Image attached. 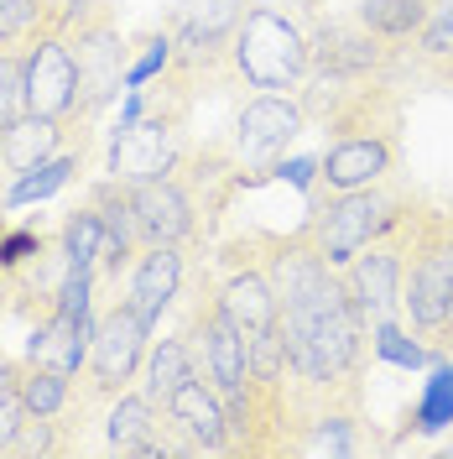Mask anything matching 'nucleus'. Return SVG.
Masks as SVG:
<instances>
[{"mask_svg":"<svg viewBox=\"0 0 453 459\" xmlns=\"http://www.w3.org/2000/svg\"><path fill=\"white\" fill-rule=\"evenodd\" d=\"M438 340H453V314H449V324H443V329H438Z\"/></svg>","mask_w":453,"mask_h":459,"instance_id":"c9c22d12","label":"nucleus"},{"mask_svg":"<svg viewBox=\"0 0 453 459\" xmlns=\"http://www.w3.org/2000/svg\"><path fill=\"white\" fill-rule=\"evenodd\" d=\"M193 376V355H188V344L183 334L177 340H162L151 355H146V397L151 402H167L183 381Z\"/></svg>","mask_w":453,"mask_h":459,"instance_id":"393cba45","label":"nucleus"},{"mask_svg":"<svg viewBox=\"0 0 453 459\" xmlns=\"http://www.w3.org/2000/svg\"><path fill=\"white\" fill-rule=\"evenodd\" d=\"M391 168H397V136H339L318 157V183L329 194H349V188L386 183Z\"/></svg>","mask_w":453,"mask_h":459,"instance_id":"f8f14e48","label":"nucleus"},{"mask_svg":"<svg viewBox=\"0 0 453 459\" xmlns=\"http://www.w3.org/2000/svg\"><path fill=\"white\" fill-rule=\"evenodd\" d=\"M79 168H84V146H63V152H53L47 162H37V168H27L21 178H11V188H5V204L11 209H21V204H42L53 199L57 188H68L73 178H79Z\"/></svg>","mask_w":453,"mask_h":459,"instance_id":"aec40b11","label":"nucleus"},{"mask_svg":"<svg viewBox=\"0 0 453 459\" xmlns=\"http://www.w3.org/2000/svg\"><path fill=\"white\" fill-rule=\"evenodd\" d=\"M27 110L42 115V120H57V126H73L79 136H89L79 57H73L63 31H42L37 42H27Z\"/></svg>","mask_w":453,"mask_h":459,"instance_id":"423d86ee","label":"nucleus"},{"mask_svg":"<svg viewBox=\"0 0 453 459\" xmlns=\"http://www.w3.org/2000/svg\"><path fill=\"white\" fill-rule=\"evenodd\" d=\"M177 287H183V246H141V256L131 261V292H125V303L146 324H162V314L177 298Z\"/></svg>","mask_w":453,"mask_h":459,"instance_id":"2eb2a0df","label":"nucleus"},{"mask_svg":"<svg viewBox=\"0 0 453 459\" xmlns=\"http://www.w3.org/2000/svg\"><path fill=\"white\" fill-rule=\"evenodd\" d=\"M312 42V74H334V79H370L380 68H391V42L380 31H370L360 16L349 22H318Z\"/></svg>","mask_w":453,"mask_h":459,"instance_id":"6e6552de","label":"nucleus"},{"mask_svg":"<svg viewBox=\"0 0 453 459\" xmlns=\"http://www.w3.org/2000/svg\"><path fill=\"white\" fill-rule=\"evenodd\" d=\"M131 194H136V240L141 246H183L199 235V204L177 183V172L131 183Z\"/></svg>","mask_w":453,"mask_h":459,"instance_id":"9d476101","label":"nucleus"},{"mask_svg":"<svg viewBox=\"0 0 453 459\" xmlns=\"http://www.w3.org/2000/svg\"><path fill=\"white\" fill-rule=\"evenodd\" d=\"M432 5H438V0H365V5H360V22H365L370 31H380L386 42H406V37H417V31L427 27Z\"/></svg>","mask_w":453,"mask_h":459,"instance_id":"5701e85b","label":"nucleus"},{"mask_svg":"<svg viewBox=\"0 0 453 459\" xmlns=\"http://www.w3.org/2000/svg\"><path fill=\"white\" fill-rule=\"evenodd\" d=\"M172 31H151V37H141V53H136V63H125V89H141L151 84L162 68L172 63Z\"/></svg>","mask_w":453,"mask_h":459,"instance_id":"473e14b6","label":"nucleus"},{"mask_svg":"<svg viewBox=\"0 0 453 459\" xmlns=\"http://www.w3.org/2000/svg\"><path fill=\"white\" fill-rule=\"evenodd\" d=\"M406 209H412L406 199H397V194L380 188V183H370V188H349V194H339V199H329V204H312L308 225L297 230V235L312 240L334 266H349L370 240L391 235Z\"/></svg>","mask_w":453,"mask_h":459,"instance_id":"20e7f679","label":"nucleus"},{"mask_svg":"<svg viewBox=\"0 0 453 459\" xmlns=\"http://www.w3.org/2000/svg\"><path fill=\"white\" fill-rule=\"evenodd\" d=\"M63 429H68V423L42 418V412H27V423L16 429V438H11V449H5V455H57V449H68Z\"/></svg>","mask_w":453,"mask_h":459,"instance_id":"2f4dec72","label":"nucleus"},{"mask_svg":"<svg viewBox=\"0 0 453 459\" xmlns=\"http://www.w3.org/2000/svg\"><path fill=\"white\" fill-rule=\"evenodd\" d=\"M344 282H349V298L360 303L365 324L397 318V303H401V246L391 240V235L370 240L365 251L344 266Z\"/></svg>","mask_w":453,"mask_h":459,"instance_id":"9b49d317","label":"nucleus"},{"mask_svg":"<svg viewBox=\"0 0 453 459\" xmlns=\"http://www.w3.org/2000/svg\"><path fill=\"white\" fill-rule=\"evenodd\" d=\"M57 246H63L68 272H89V277L99 282L105 230H99V220H94V209H89V204H79V209H68V214H63V225H57Z\"/></svg>","mask_w":453,"mask_h":459,"instance_id":"412c9836","label":"nucleus"},{"mask_svg":"<svg viewBox=\"0 0 453 459\" xmlns=\"http://www.w3.org/2000/svg\"><path fill=\"white\" fill-rule=\"evenodd\" d=\"M105 433H110V449H120V455H146V459L167 455L157 402L146 397V392H120V397L110 402V423H105Z\"/></svg>","mask_w":453,"mask_h":459,"instance_id":"a211bd4d","label":"nucleus"},{"mask_svg":"<svg viewBox=\"0 0 453 459\" xmlns=\"http://www.w3.org/2000/svg\"><path fill=\"white\" fill-rule=\"evenodd\" d=\"M375 355L391 360V366H401V371H423V366L438 360L427 344H417L406 329H401L397 318H380V324H375Z\"/></svg>","mask_w":453,"mask_h":459,"instance_id":"bb28decb","label":"nucleus"},{"mask_svg":"<svg viewBox=\"0 0 453 459\" xmlns=\"http://www.w3.org/2000/svg\"><path fill=\"white\" fill-rule=\"evenodd\" d=\"M63 136H73V142H84L89 136H79L73 126H57V120H42V115H16L5 131H0V168L11 172V178H21L27 168H37V162H47L53 152H63Z\"/></svg>","mask_w":453,"mask_h":459,"instance_id":"f3484780","label":"nucleus"},{"mask_svg":"<svg viewBox=\"0 0 453 459\" xmlns=\"http://www.w3.org/2000/svg\"><path fill=\"white\" fill-rule=\"evenodd\" d=\"M229 63L245 84L277 94V89H297L312 74V42L286 11L251 5L240 31L229 37Z\"/></svg>","mask_w":453,"mask_h":459,"instance_id":"7ed1b4c3","label":"nucleus"},{"mask_svg":"<svg viewBox=\"0 0 453 459\" xmlns=\"http://www.w3.org/2000/svg\"><path fill=\"white\" fill-rule=\"evenodd\" d=\"M271 172H277L282 183H292V188H303V194H308L312 178H318V157H292V162H277Z\"/></svg>","mask_w":453,"mask_h":459,"instance_id":"f704fd0d","label":"nucleus"},{"mask_svg":"<svg viewBox=\"0 0 453 459\" xmlns=\"http://www.w3.org/2000/svg\"><path fill=\"white\" fill-rule=\"evenodd\" d=\"M303 126H308V115L297 100H286V94H261L251 100L240 120H235V157L245 162V168H266V162H277L286 146L303 136Z\"/></svg>","mask_w":453,"mask_h":459,"instance_id":"1a4fd4ad","label":"nucleus"},{"mask_svg":"<svg viewBox=\"0 0 453 459\" xmlns=\"http://www.w3.org/2000/svg\"><path fill=\"white\" fill-rule=\"evenodd\" d=\"M219 308H225L245 334H255V329H266L271 318L282 314V298H277V287L266 277V266H235L229 282L219 287Z\"/></svg>","mask_w":453,"mask_h":459,"instance_id":"6ab92c4d","label":"nucleus"},{"mask_svg":"<svg viewBox=\"0 0 453 459\" xmlns=\"http://www.w3.org/2000/svg\"><path fill=\"white\" fill-rule=\"evenodd\" d=\"M286 329H282V314L271 318L266 329L251 334V376L255 381H286Z\"/></svg>","mask_w":453,"mask_h":459,"instance_id":"cd10ccee","label":"nucleus"},{"mask_svg":"<svg viewBox=\"0 0 453 459\" xmlns=\"http://www.w3.org/2000/svg\"><path fill=\"white\" fill-rule=\"evenodd\" d=\"M245 22V0H172V42L183 53H219Z\"/></svg>","mask_w":453,"mask_h":459,"instance_id":"4468645a","label":"nucleus"},{"mask_svg":"<svg viewBox=\"0 0 453 459\" xmlns=\"http://www.w3.org/2000/svg\"><path fill=\"white\" fill-rule=\"evenodd\" d=\"M0 172H5V168H0Z\"/></svg>","mask_w":453,"mask_h":459,"instance_id":"e433bc0d","label":"nucleus"},{"mask_svg":"<svg viewBox=\"0 0 453 459\" xmlns=\"http://www.w3.org/2000/svg\"><path fill=\"white\" fill-rule=\"evenodd\" d=\"M162 412H167L199 449H229V407H225L219 386H214L209 376H188V381L162 402Z\"/></svg>","mask_w":453,"mask_h":459,"instance_id":"ddd939ff","label":"nucleus"},{"mask_svg":"<svg viewBox=\"0 0 453 459\" xmlns=\"http://www.w3.org/2000/svg\"><path fill=\"white\" fill-rule=\"evenodd\" d=\"M89 340H94V318H73V314H63V308H53V314H42L31 324L27 360L53 366L63 376H79L89 360Z\"/></svg>","mask_w":453,"mask_h":459,"instance_id":"dca6fc26","label":"nucleus"},{"mask_svg":"<svg viewBox=\"0 0 453 459\" xmlns=\"http://www.w3.org/2000/svg\"><path fill=\"white\" fill-rule=\"evenodd\" d=\"M417 42H423V57L453 63V0H438V5H432V16H427V27L417 31Z\"/></svg>","mask_w":453,"mask_h":459,"instance_id":"72a5a7b5","label":"nucleus"},{"mask_svg":"<svg viewBox=\"0 0 453 459\" xmlns=\"http://www.w3.org/2000/svg\"><path fill=\"white\" fill-rule=\"evenodd\" d=\"M308 455H355V412H323L308 423V438L297 444Z\"/></svg>","mask_w":453,"mask_h":459,"instance_id":"c85d7f7f","label":"nucleus"},{"mask_svg":"<svg viewBox=\"0 0 453 459\" xmlns=\"http://www.w3.org/2000/svg\"><path fill=\"white\" fill-rule=\"evenodd\" d=\"M27 423V397H21V360H0V455L11 449L16 429Z\"/></svg>","mask_w":453,"mask_h":459,"instance_id":"c756f323","label":"nucleus"},{"mask_svg":"<svg viewBox=\"0 0 453 459\" xmlns=\"http://www.w3.org/2000/svg\"><path fill=\"white\" fill-rule=\"evenodd\" d=\"M391 240L401 246V303L423 334H438L453 314V214L406 209Z\"/></svg>","mask_w":453,"mask_h":459,"instance_id":"f03ea898","label":"nucleus"},{"mask_svg":"<svg viewBox=\"0 0 453 459\" xmlns=\"http://www.w3.org/2000/svg\"><path fill=\"white\" fill-rule=\"evenodd\" d=\"M183 162V126L141 115L131 126H120L110 142V178L120 183H146V178H167Z\"/></svg>","mask_w":453,"mask_h":459,"instance_id":"0eeeda50","label":"nucleus"},{"mask_svg":"<svg viewBox=\"0 0 453 459\" xmlns=\"http://www.w3.org/2000/svg\"><path fill=\"white\" fill-rule=\"evenodd\" d=\"M68 0H0V48H27L42 31H57Z\"/></svg>","mask_w":453,"mask_h":459,"instance_id":"4be33fe9","label":"nucleus"},{"mask_svg":"<svg viewBox=\"0 0 453 459\" xmlns=\"http://www.w3.org/2000/svg\"><path fill=\"white\" fill-rule=\"evenodd\" d=\"M453 423V360H438L427 376V392L417 402V429L423 433H443Z\"/></svg>","mask_w":453,"mask_h":459,"instance_id":"a878e982","label":"nucleus"},{"mask_svg":"<svg viewBox=\"0 0 453 459\" xmlns=\"http://www.w3.org/2000/svg\"><path fill=\"white\" fill-rule=\"evenodd\" d=\"M146 355H151V324H146L125 298L110 303V308H99L94 318V340H89V360L79 381H84V397L94 402H115L136 371L146 366Z\"/></svg>","mask_w":453,"mask_h":459,"instance_id":"39448f33","label":"nucleus"},{"mask_svg":"<svg viewBox=\"0 0 453 459\" xmlns=\"http://www.w3.org/2000/svg\"><path fill=\"white\" fill-rule=\"evenodd\" d=\"M282 329H286V366H292V376L303 386L334 392L339 381H349V376L360 371V355H365V314L349 298V282H344L339 272H329L308 298L286 303Z\"/></svg>","mask_w":453,"mask_h":459,"instance_id":"f257e3e1","label":"nucleus"},{"mask_svg":"<svg viewBox=\"0 0 453 459\" xmlns=\"http://www.w3.org/2000/svg\"><path fill=\"white\" fill-rule=\"evenodd\" d=\"M21 397H27V412L63 418L73 407V376L53 371V366H37V360L21 355Z\"/></svg>","mask_w":453,"mask_h":459,"instance_id":"b1692460","label":"nucleus"},{"mask_svg":"<svg viewBox=\"0 0 453 459\" xmlns=\"http://www.w3.org/2000/svg\"><path fill=\"white\" fill-rule=\"evenodd\" d=\"M53 240L57 235H42V230H31V225H5L0 230V277H11V272L31 266Z\"/></svg>","mask_w":453,"mask_h":459,"instance_id":"7c9ffc66","label":"nucleus"}]
</instances>
